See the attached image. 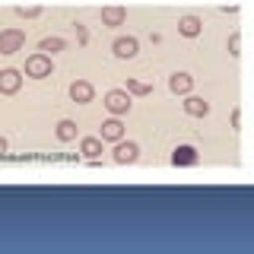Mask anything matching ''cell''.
<instances>
[{
	"mask_svg": "<svg viewBox=\"0 0 254 254\" xmlns=\"http://www.w3.org/2000/svg\"><path fill=\"white\" fill-rule=\"evenodd\" d=\"M26 76L32 79H45V76H51V58L48 54H32V58H26Z\"/></svg>",
	"mask_w": 254,
	"mask_h": 254,
	"instance_id": "obj_1",
	"label": "cell"
},
{
	"mask_svg": "<svg viewBox=\"0 0 254 254\" xmlns=\"http://www.w3.org/2000/svg\"><path fill=\"white\" fill-rule=\"evenodd\" d=\"M105 108H108L115 118L127 115V111H130V92H124V89H111V92H105Z\"/></svg>",
	"mask_w": 254,
	"mask_h": 254,
	"instance_id": "obj_2",
	"label": "cell"
},
{
	"mask_svg": "<svg viewBox=\"0 0 254 254\" xmlns=\"http://www.w3.org/2000/svg\"><path fill=\"white\" fill-rule=\"evenodd\" d=\"M26 45V32L22 29H3L0 32V54H16Z\"/></svg>",
	"mask_w": 254,
	"mask_h": 254,
	"instance_id": "obj_3",
	"label": "cell"
},
{
	"mask_svg": "<svg viewBox=\"0 0 254 254\" xmlns=\"http://www.w3.org/2000/svg\"><path fill=\"white\" fill-rule=\"evenodd\" d=\"M111 51H115V58L130 61V58H137V54H140V45H137V38H133V35H121V38H115Z\"/></svg>",
	"mask_w": 254,
	"mask_h": 254,
	"instance_id": "obj_4",
	"label": "cell"
},
{
	"mask_svg": "<svg viewBox=\"0 0 254 254\" xmlns=\"http://www.w3.org/2000/svg\"><path fill=\"white\" fill-rule=\"evenodd\" d=\"M137 156H140V146L133 140H118V146H115V162H121V165H127V162H137Z\"/></svg>",
	"mask_w": 254,
	"mask_h": 254,
	"instance_id": "obj_5",
	"label": "cell"
},
{
	"mask_svg": "<svg viewBox=\"0 0 254 254\" xmlns=\"http://www.w3.org/2000/svg\"><path fill=\"white\" fill-rule=\"evenodd\" d=\"M169 89H172L175 95H188L190 89H194V76L185 73V70H178V73L169 76Z\"/></svg>",
	"mask_w": 254,
	"mask_h": 254,
	"instance_id": "obj_6",
	"label": "cell"
},
{
	"mask_svg": "<svg viewBox=\"0 0 254 254\" xmlns=\"http://www.w3.org/2000/svg\"><path fill=\"white\" fill-rule=\"evenodd\" d=\"M92 83H86V79H76V83H70V99L76 102V105H86V102H92Z\"/></svg>",
	"mask_w": 254,
	"mask_h": 254,
	"instance_id": "obj_7",
	"label": "cell"
},
{
	"mask_svg": "<svg viewBox=\"0 0 254 254\" xmlns=\"http://www.w3.org/2000/svg\"><path fill=\"white\" fill-rule=\"evenodd\" d=\"M19 86H22L19 70H0V92H3V95L19 92Z\"/></svg>",
	"mask_w": 254,
	"mask_h": 254,
	"instance_id": "obj_8",
	"label": "cell"
},
{
	"mask_svg": "<svg viewBox=\"0 0 254 254\" xmlns=\"http://www.w3.org/2000/svg\"><path fill=\"white\" fill-rule=\"evenodd\" d=\"M197 159H200L197 149L190 146V143H181V146L172 153V165H197Z\"/></svg>",
	"mask_w": 254,
	"mask_h": 254,
	"instance_id": "obj_9",
	"label": "cell"
},
{
	"mask_svg": "<svg viewBox=\"0 0 254 254\" xmlns=\"http://www.w3.org/2000/svg\"><path fill=\"white\" fill-rule=\"evenodd\" d=\"M124 19H127L124 6H102V26L118 29V26H124Z\"/></svg>",
	"mask_w": 254,
	"mask_h": 254,
	"instance_id": "obj_10",
	"label": "cell"
},
{
	"mask_svg": "<svg viewBox=\"0 0 254 254\" xmlns=\"http://www.w3.org/2000/svg\"><path fill=\"white\" fill-rule=\"evenodd\" d=\"M185 111H188L190 118H206V115H210V105H206L200 95H190V92H188V99H185Z\"/></svg>",
	"mask_w": 254,
	"mask_h": 254,
	"instance_id": "obj_11",
	"label": "cell"
},
{
	"mask_svg": "<svg viewBox=\"0 0 254 254\" xmlns=\"http://www.w3.org/2000/svg\"><path fill=\"white\" fill-rule=\"evenodd\" d=\"M99 137H102V140H111V143H118V140L124 137V124L118 121V118H111V121H105V124H102V133H99Z\"/></svg>",
	"mask_w": 254,
	"mask_h": 254,
	"instance_id": "obj_12",
	"label": "cell"
},
{
	"mask_svg": "<svg viewBox=\"0 0 254 254\" xmlns=\"http://www.w3.org/2000/svg\"><path fill=\"white\" fill-rule=\"evenodd\" d=\"M178 32H181V35H188V38H197V35H200V19H197V16H181V19H178Z\"/></svg>",
	"mask_w": 254,
	"mask_h": 254,
	"instance_id": "obj_13",
	"label": "cell"
},
{
	"mask_svg": "<svg viewBox=\"0 0 254 254\" xmlns=\"http://www.w3.org/2000/svg\"><path fill=\"white\" fill-rule=\"evenodd\" d=\"M79 153L95 162V159H99V153H102V137H86L83 143H79Z\"/></svg>",
	"mask_w": 254,
	"mask_h": 254,
	"instance_id": "obj_14",
	"label": "cell"
},
{
	"mask_svg": "<svg viewBox=\"0 0 254 254\" xmlns=\"http://www.w3.org/2000/svg\"><path fill=\"white\" fill-rule=\"evenodd\" d=\"M64 48H67V42H64V38H58V35L42 38V42H38V51H42V54H58V51H64Z\"/></svg>",
	"mask_w": 254,
	"mask_h": 254,
	"instance_id": "obj_15",
	"label": "cell"
},
{
	"mask_svg": "<svg viewBox=\"0 0 254 254\" xmlns=\"http://www.w3.org/2000/svg\"><path fill=\"white\" fill-rule=\"evenodd\" d=\"M54 133H58L61 143H70V140H76V124H73V121H61Z\"/></svg>",
	"mask_w": 254,
	"mask_h": 254,
	"instance_id": "obj_16",
	"label": "cell"
},
{
	"mask_svg": "<svg viewBox=\"0 0 254 254\" xmlns=\"http://www.w3.org/2000/svg\"><path fill=\"white\" fill-rule=\"evenodd\" d=\"M124 92H130V95H149V92H153V86H146V83H140V79H127V86H124Z\"/></svg>",
	"mask_w": 254,
	"mask_h": 254,
	"instance_id": "obj_17",
	"label": "cell"
},
{
	"mask_svg": "<svg viewBox=\"0 0 254 254\" xmlns=\"http://www.w3.org/2000/svg\"><path fill=\"white\" fill-rule=\"evenodd\" d=\"M16 13L26 19H35V16H42V6H16Z\"/></svg>",
	"mask_w": 254,
	"mask_h": 254,
	"instance_id": "obj_18",
	"label": "cell"
},
{
	"mask_svg": "<svg viewBox=\"0 0 254 254\" xmlns=\"http://www.w3.org/2000/svg\"><path fill=\"white\" fill-rule=\"evenodd\" d=\"M229 54H235V58L242 54V35H238V32H235L232 38H229Z\"/></svg>",
	"mask_w": 254,
	"mask_h": 254,
	"instance_id": "obj_19",
	"label": "cell"
},
{
	"mask_svg": "<svg viewBox=\"0 0 254 254\" xmlns=\"http://www.w3.org/2000/svg\"><path fill=\"white\" fill-rule=\"evenodd\" d=\"M0 156H6V140L0 137Z\"/></svg>",
	"mask_w": 254,
	"mask_h": 254,
	"instance_id": "obj_20",
	"label": "cell"
}]
</instances>
